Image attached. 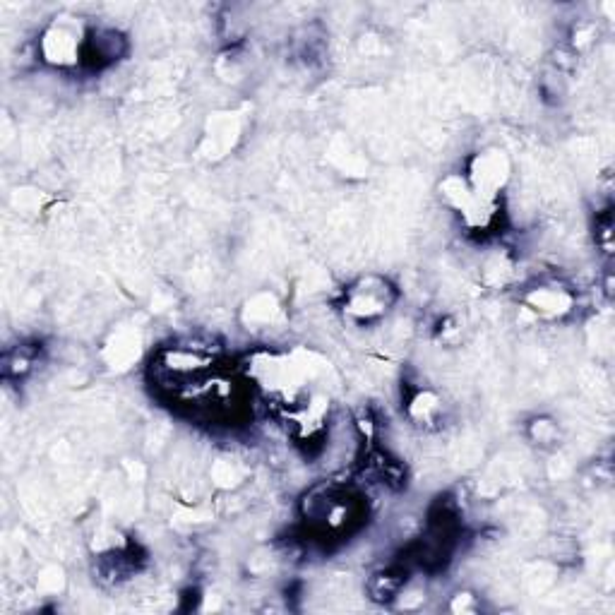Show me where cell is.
I'll list each match as a JSON object with an SVG mask.
<instances>
[{
  "label": "cell",
  "instance_id": "10",
  "mask_svg": "<svg viewBox=\"0 0 615 615\" xmlns=\"http://www.w3.org/2000/svg\"><path fill=\"white\" fill-rule=\"evenodd\" d=\"M452 611H462V613H467V611H474L476 608V603H474V596L471 594H457L455 596V601H452Z\"/></svg>",
  "mask_w": 615,
  "mask_h": 615
},
{
  "label": "cell",
  "instance_id": "6",
  "mask_svg": "<svg viewBox=\"0 0 615 615\" xmlns=\"http://www.w3.org/2000/svg\"><path fill=\"white\" fill-rule=\"evenodd\" d=\"M279 313H282V308H279L277 298L272 294H258L248 301L246 310H243V320H246V325L253 327V330H262V327L274 325Z\"/></svg>",
  "mask_w": 615,
  "mask_h": 615
},
{
  "label": "cell",
  "instance_id": "9",
  "mask_svg": "<svg viewBox=\"0 0 615 615\" xmlns=\"http://www.w3.org/2000/svg\"><path fill=\"white\" fill-rule=\"evenodd\" d=\"M529 435H531V440H534V443L551 445V443H555V440H558V426H555L551 419H536V421H531Z\"/></svg>",
  "mask_w": 615,
  "mask_h": 615
},
{
  "label": "cell",
  "instance_id": "4",
  "mask_svg": "<svg viewBox=\"0 0 615 615\" xmlns=\"http://www.w3.org/2000/svg\"><path fill=\"white\" fill-rule=\"evenodd\" d=\"M467 181L486 202H500V195L512 178V161L500 147H486L469 159Z\"/></svg>",
  "mask_w": 615,
  "mask_h": 615
},
{
  "label": "cell",
  "instance_id": "3",
  "mask_svg": "<svg viewBox=\"0 0 615 615\" xmlns=\"http://www.w3.org/2000/svg\"><path fill=\"white\" fill-rule=\"evenodd\" d=\"M397 301V289L378 274H366L346 289L344 315L354 322H375Z\"/></svg>",
  "mask_w": 615,
  "mask_h": 615
},
{
  "label": "cell",
  "instance_id": "1",
  "mask_svg": "<svg viewBox=\"0 0 615 615\" xmlns=\"http://www.w3.org/2000/svg\"><path fill=\"white\" fill-rule=\"evenodd\" d=\"M87 39L89 32L80 22V17H56L39 39L41 61L53 65V68H75L85 58Z\"/></svg>",
  "mask_w": 615,
  "mask_h": 615
},
{
  "label": "cell",
  "instance_id": "8",
  "mask_svg": "<svg viewBox=\"0 0 615 615\" xmlns=\"http://www.w3.org/2000/svg\"><path fill=\"white\" fill-rule=\"evenodd\" d=\"M406 411H409L411 419L421 423V426H433V423L443 416V399L433 390H421L409 399Z\"/></svg>",
  "mask_w": 615,
  "mask_h": 615
},
{
  "label": "cell",
  "instance_id": "2",
  "mask_svg": "<svg viewBox=\"0 0 615 615\" xmlns=\"http://www.w3.org/2000/svg\"><path fill=\"white\" fill-rule=\"evenodd\" d=\"M440 197L471 231H488L498 222V202H486L471 190L464 173H447L438 185Z\"/></svg>",
  "mask_w": 615,
  "mask_h": 615
},
{
  "label": "cell",
  "instance_id": "5",
  "mask_svg": "<svg viewBox=\"0 0 615 615\" xmlns=\"http://www.w3.org/2000/svg\"><path fill=\"white\" fill-rule=\"evenodd\" d=\"M572 308H575V296L560 284L531 286L524 294V310L536 320H560L570 315Z\"/></svg>",
  "mask_w": 615,
  "mask_h": 615
},
{
  "label": "cell",
  "instance_id": "7",
  "mask_svg": "<svg viewBox=\"0 0 615 615\" xmlns=\"http://www.w3.org/2000/svg\"><path fill=\"white\" fill-rule=\"evenodd\" d=\"M137 354H140V337L130 330L116 332L106 346V361L111 368H128Z\"/></svg>",
  "mask_w": 615,
  "mask_h": 615
}]
</instances>
